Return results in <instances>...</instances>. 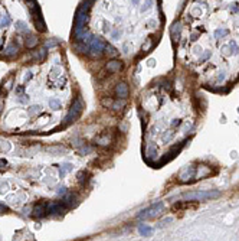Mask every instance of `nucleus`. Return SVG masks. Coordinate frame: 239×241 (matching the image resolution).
I'll use <instances>...</instances> for the list:
<instances>
[{
	"instance_id": "7ed1b4c3",
	"label": "nucleus",
	"mask_w": 239,
	"mask_h": 241,
	"mask_svg": "<svg viewBox=\"0 0 239 241\" xmlns=\"http://www.w3.org/2000/svg\"><path fill=\"white\" fill-rule=\"evenodd\" d=\"M163 209H164V204L163 202H156L153 205H150L148 208L143 209L137 215V218H151V217H156L157 214H160Z\"/></svg>"
},
{
	"instance_id": "f3484780",
	"label": "nucleus",
	"mask_w": 239,
	"mask_h": 241,
	"mask_svg": "<svg viewBox=\"0 0 239 241\" xmlns=\"http://www.w3.org/2000/svg\"><path fill=\"white\" fill-rule=\"evenodd\" d=\"M151 45H153V41H151V39H147V42L143 45V52H147L150 48H151Z\"/></svg>"
},
{
	"instance_id": "a211bd4d",
	"label": "nucleus",
	"mask_w": 239,
	"mask_h": 241,
	"mask_svg": "<svg viewBox=\"0 0 239 241\" xmlns=\"http://www.w3.org/2000/svg\"><path fill=\"white\" fill-rule=\"evenodd\" d=\"M51 107L55 108V110H58V108L61 107V103H59L58 100H51Z\"/></svg>"
},
{
	"instance_id": "6e6552de",
	"label": "nucleus",
	"mask_w": 239,
	"mask_h": 241,
	"mask_svg": "<svg viewBox=\"0 0 239 241\" xmlns=\"http://www.w3.org/2000/svg\"><path fill=\"white\" fill-rule=\"evenodd\" d=\"M107 69H108V72H120L121 69H122V62L118 61V59H112V61H110L108 64H107Z\"/></svg>"
},
{
	"instance_id": "1a4fd4ad",
	"label": "nucleus",
	"mask_w": 239,
	"mask_h": 241,
	"mask_svg": "<svg viewBox=\"0 0 239 241\" xmlns=\"http://www.w3.org/2000/svg\"><path fill=\"white\" fill-rule=\"evenodd\" d=\"M46 208H48V205L46 204H40V205H36L33 209V215L35 217H43L45 214H48L46 212Z\"/></svg>"
},
{
	"instance_id": "9b49d317",
	"label": "nucleus",
	"mask_w": 239,
	"mask_h": 241,
	"mask_svg": "<svg viewBox=\"0 0 239 241\" xmlns=\"http://www.w3.org/2000/svg\"><path fill=\"white\" fill-rule=\"evenodd\" d=\"M95 141H97V144H100V146H107V144H110L111 137H110L108 134H104V136H101V137L95 139Z\"/></svg>"
},
{
	"instance_id": "39448f33",
	"label": "nucleus",
	"mask_w": 239,
	"mask_h": 241,
	"mask_svg": "<svg viewBox=\"0 0 239 241\" xmlns=\"http://www.w3.org/2000/svg\"><path fill=\"white\" fill-rule=\"evenodd\" d=\"M192 179H196V168H193V166H186L182 172L179 173V181L180 182H189Z\"/></svg>"
},
{
	"instance_id": "dca6fc26",
	"label": "nucleus",
	"mask_w": 239,
	"mask_h": 241,
	"mask_svg": "<svg viewBox=\"0 0 239 241\" xmlns=\"http://www.w3.org/2000/svg\"><path fill=\"white\" fill-rule=\"evenodd\" d=\"M16 28H19V31H20V32H28V31H29V29H28V26H26V23H23V22H17Z\"/></svg>"
},
{
	"instance_id": "412c9836",
	"label": "nucleus",
	"mask_w": 239,
	"mask_h": 241,
	"mask_svg": "<svg viewBox=\"0 0 239 241\" xmlns=\"http://www.w3.org/2000/svg\"><path fill=\"white\" fill-rule=\"evenodd\" d=\"M103 105L104 107H112V101L111 100H103Z\"/></svg>"
},
{
	"instance_id": "9d476101",
	"label": "nucleus",
	"mask_w": 239,
	"mask_h": 241,
	"mask_svg": "<svg viewBox=\"0 0 239 241\" xmlns=\"http://www.w3.org/2000/svg\"><path fill=\"white\" fill-rule=\"evenodd\" d=\"M17 52H19V46L17 45H9L4 49V56H15Z\"/></svg>"
},
{
	"instance_id": "4be33fe9",
	"label": "nucleus",
	"mask_w": 239,
	"mask_h": 241,
	"mask_svg": "<svg viewBox=\"0 0 239 241\" xmlns=\"http://www.w3.org/2000/svg\"><path fill=\"white\" fill-rule=\"evenodd\" d=\"M150 3H151V0H147V1H146V4H144V7H143L141 10H147V9L150 7Z\"/></svg>"
},
{
	"instance_id": "ddd939ff",
	"label": "nucleus",
	"mask_w": 239,
	"mask_h": 241,
	"mask_svg": "<svg viewBox=\"0 0 239 241\" xmlns=\"http://www.w3.org/2000/svg\"><path fill=\"white\" fill-rule=\"evenodd\" d=\"M37 45V38L36 36H29V39L26 41V46L28 48H35Z\"/></svg>"
},
{
	"instance_id": "20e7f679",
	"label": "nucleus",
	"mask_w": 239,
	"mask_h": 241,
	"mask_svg": "<svg viewBox=\"0 0 239 241\" xmlns=\"http://www.w3.org/2000/svg\"><path fill=\"white\" fill-rule=\"evenodd\" d=\"M82 108H84V104H82V101H81V98H76V100L74 101V104H72L71 110H69V113H68V116H66V119H65L66 124H69V123H72V121L75 120V119H76V117L81 114Z\"/></svg>"
},
{
	"instance_id": "aec40b11",
	"label": "nucleus",
	"mask_w": 239,
	"mask_h": 241,
	"mask_svg": "<svg viewBox=\"0 0 239 241\" xmlns=\"http://www.w3.org/2000/svg\"><path fill=\"white\" fill-rule=\"evenodd\" d=\"M9 211V208L6 207L4 204H0V214H4V212H7Z\"/></svg>"
},
{
	"instance_id": "5701e85b",
	"label": "nucleus",
	"mask_w": 239,
	"mask_h": 241,
	"mask_svg": "<svg viewBox=\"0 0 239 241\" xmlns=\"http://www.w3.org/2000/svg\"><path fill=\"white\" fill-rule=\"evenodd\" d=\"M30 78H32V74H30V72H29V74H26V80H30Z\"/></svg>"
},
{
	"instance_id": "423d86ee",
	"label": "nucleus",
	"mask_w": 239,
	"mask_h": 241,
	"mask_svg": "<svg viewBox=\"0 0 239 241\" xmlns=\"http://www.w3.org/2000/svg\"><path fill=\"white\" fill-rule=\"evenodd\" d=\"M115 95L118 97V98H127L128 97V85L125 84V82H120L117 84L115 87Z\"/></svg>"
},
{
	"instance_id": "6ab92c4d",
	"label": "nucleus",
	"mask_w": 239,
	"mask_h": 241,
	"mask_svg": "<svg viewBox=\"0 0 239 241\" xmlns=\"http://www.w3.org/2000/svg\"><path fill=\"white\" fill-rule=\"evenodd\" d=\"M7 25H9V19H7V17H6V19L1 17V19H0V26H7Z\"/></svg>"
},
{
	"instance_id": "f257e3e1",
	"label": "nucleus",
	"mask_w": 239,
	"mask_h": 241,
	"mask_svg": "<svg viewBox=\"0 0 239 241\" xmlns=\"http://www.w3.org/2000/svg\"><path fill=\"white\" fill-rule=\"evenodd\" d=\"M221 195L219 191H196V192H190L185 193V199L189 201H206V199H215Z\"/></svg>"
},
{
	"instance_id": "0eeeda50",
	"label": "nucleus",
	"mask_w": 239,
	"mask_h": 241,
	"mask_svg": "<svg viewBox=\"0 0 239 241\" xmlns=\"http://www.w3.org/2000/svg\"><path fill=\"white\" fill-rule=\"evenodd\" d=\"M32 16H33V19H35V25H36L37 31H40V32H45V31H46V25H45L43 19H42V16H40L39 10H36V12H32Z\"/></svg>"
},
{
	"instance_id": "b1692460",
	"label": "nucleus",
	"mask_w": 239,
	"mask_h": 241,
	"mask_svg": "<svg viewBox=\"0 0 239 241\" xmlns=\"http://www.w3.org/2000/svg\"><path fill=\"white\" fill-rule=\"evenodd\" d=\"M0 111H1V98H0Z\"/></svg>"
},
{
	"instance_id": "f03ea898",
	"label": "nucleus",
	"mask_w": 239,
	"mask_h": 241,
	"mask_svg": "<svg viewBox=\"0 0 239 241\" xmlns=\"http://www.w3.org/2000/svg\"><path fill=\"white\" fill-rule=\"evenodd\" d=\"M105 45H107V43L104 42L103 39L92 36L91 41H89V43H88V46H89V52H91V56H92V58H100V56L103 55V51L105 49Z\"/></svg>"
},
{
	"instance_id": "393cba45",
	"label": "nucleus",
	"mask_w": 239,
	"mask_h": 241,
	"mask_svg": "<svg viewBox=\"0 0 239 241\" xmlns=\"http://www.w3.org/2000/svg\"><path fill=\"white\" fill-rule=\"evenodd\" d=\"M0 45H1V39H0Z\"/></svg>"
},
{
	"instance_id": "f8f14e48",
	"label": "nucleus",
	"mask_w": 239,
	"mask_h": 241,
	"mask_svg": "<svg viewBox=\"0 0 239 241\" xmlns=\"http://www.w3.org/2000/svg\"><path fill=\"white\" fill-rule=\"evenodd\" d=\"M138 231H140V234H141L143 237H147V235L151 234V228H150L148 225H140V227H138Z\"/></svg>"
},
{
	"instance_id": "4468645a",
	"label": "nucleus",
	"mask_w": 239,
	"mask_h": 241,
	"mask_svg": "<svg viewBox=\"0 0 239 241\" xmlns=\"http://www.w3.org/2000/svg\"><path fill=\"white\" fill-rule=\"evenodd\" d=\"M104 51L107 52V53H108L110 56H115V55L118 53V52H117V49H115L114 46H111V45H108V43L105 45V49H104Z\"/></svg>"
},
{
	"instance_id": "2eb2a0df",
	"label": "nucleus",
	"mask_w": 239,
	"mask_h": 241,
	"mask_svg": "<svg viewBox=\"0 0 239 241\" xmlns=\"http://www.w3.org/2000/svg\"><path fill=\"white\" fill-rule=\"evenodd\" d=\"M124 105H125V101H124V100L121 98V101L118 100V101L112 103V107H111V108H112V110H120V108H122Z\"/></svg>"
}]
</instances>
